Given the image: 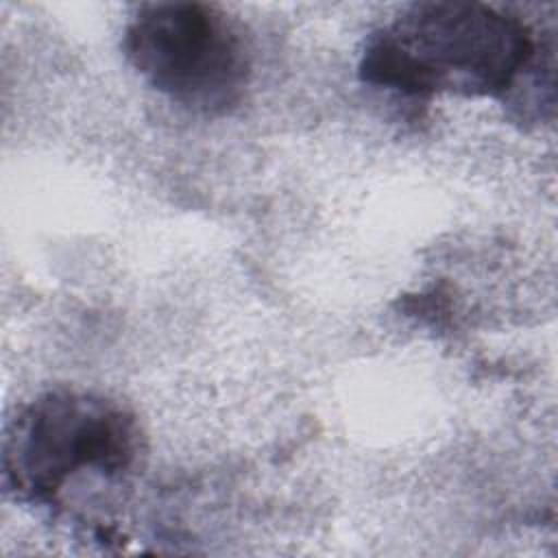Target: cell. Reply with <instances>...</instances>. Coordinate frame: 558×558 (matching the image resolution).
I'll return each instance as SVG.
<instances>
[{
  "instance_id": "cell-1",
  "label": "cell",
  "mask_w": 558,
  "mask_h": 558,
  "mask_svg": "<svg viewBox=\"0 0 558 558\" xmlns=\"http://www.w3.org/2000/svg\"><path fill=\"white\" fill-rule=\"evenodd\" d=\"M538 46L530 24L484 2L408 4L373 31L360 78L403 96L506 98Z\"/></svg>"
},
{
  "instance_id": "cell-2",
  "label": "cell",
  "mask_w": 558,
  "mask_h": 558,
  "mask_svg": "<svg viewBox=\"0 0 558 558\" xmlns=\"http://www.w3.org/2000/svg\"><path fill=\"white\" fill-rule=\"evenodd\" d=\"M142 456V429L120 401L52 388L26 401L2 440V482L20 504H52L81 473L120 477Z\"/></svg>"
},
{
  "instance_id": "cell-3",
  "label": "cell",
  "mask_w": 558,
  "mask_h": 558,
  "mask_svg": "<svg viewBox=\"0 0 558 558\" xmlns=\"http://www.w3.org/2000/svg\"><path fill=\"white\" fill-rule=\"evenodd\" d=\"M122 50L153 89L201 116L231 113L251 83L248 44L214 4H140L124 26Z\"/></svg>"
}]
</instances>
